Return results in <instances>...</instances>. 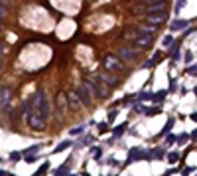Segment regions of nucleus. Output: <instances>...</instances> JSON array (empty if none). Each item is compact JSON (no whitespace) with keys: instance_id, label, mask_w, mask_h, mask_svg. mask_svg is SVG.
Returning <instances> with one entry per match:
<instances>
[{"instance_id":"f257e3e1","label":"nucleus","mask_w":197,"mask_h":176,"mask_svg":"<svg viewBox=\"0 0 197 176\" xmlns=\"http://www.w3.org/2000/svg\"><path fill=\"white\" fill-rule=\"evenodd\" d=\"M30 101H32V111H34V113H38L40 117H44V119L49 117V111H51L49 109V101H47L44 91H36L34 97H32Z\"/></svg>"},{"instance_id":"f03ea898","label":"nucleus","mask_w":197,"mask_h":176,"mask_svg":"<svg viewBox=\"0 0 197 176\" xmlns=\"http://www.w3.org/2000/svg\"><path fill=\"white\" fill-rule=\"evenodd\" d=\"M83 85L87 87L89 93L95 95V97H99V99H106V97L110 95V89L106 87V85H101V83H97V81L91 79V77H85V79H83Z\"/></svg>"},{"instance_id":"7ed1b4c3","label":"nucleus","mask_w":197,"mask_h":176,"mask_svg":"<svg viewBox=\"0 0 197 176\" xmlns=\"http://www.w3.org/2000/svg\"><path fill=\"white\" fill-rule=\"evenodd\" d=\"M103 67L106 69V71H122V69H124L122 60L118 56H113V54H109V56L103 57Z\"/></svg>"},{"instance_id":"20e7f679","label":"nucleus","mask_w":197,"mask_h":176,"mask_svg":"<svg viewBox=\"0 0 197 176\" xmlns=\"http://www.w3.org/2000/svg\"><path fill=\"white\" fill-rule=\"evenodd\" d=\"M136 160H148V151H142V148H130L128 151V158H126V164H132Z\"/></svg>"},{"instance_id":"39448f33","label":"nucleus","mask_w":197,"mask_h":176,"mask_svg":"<svg viewBox=\"0 0 197 176\" xmlns=\"http://www.w3.org/2000/svg\"><path fill=\"white\" fill-rule=\"evenodd\" d=\"M45 119L44 117H40L38 113H34V111H32V115L28 117V125H30V129L32 131H41L45 127V123H44Z\"/></svg>"},{"instance_id":"423d86ee","label":"nucleus","mask_w":197,"mask_h":176,"mask_svg":"<svg viewBox=\"0 0 197 176\" xmlns=\"http://www.w3.org/2000/svg\"><path fill=\"white\" fill-rule=\"evenodd\" d=\"M65 97H67V105H69V107H71L73 111H77L79 107H81V97H79V93L77 91H67L65 93Z\"/></svg>"},{"instance_id":"0eeeda50","label":"nucleus","mask_w":197,"mask_h":176,"mask_svg":"<svg viewBox=\"0 0 197 176\" xmlns=\"http://www.w3.org/2000/svg\"><path fill=\"white\" fill-rule=\"evenodd\" d=\"M154 38H156V36H148V34L140 36V38H136V40H134V47H136V50H144V47H150V46L154 44Z\"/></svg>"},{"instance_id":"6e6552de","label":"nucleus","mask_w":197,"mask_h":176,"mask_svg":"<svg viewBox=\"0 0 197 176\" xmlns=\"http://www.w3.org/2000/svg\"><path fill=\"white\" fill-rule=\"evenodd\" d=\"M116 56H118L120 60H124V61H130V60L136 57V50H134V47H128V46H120Z\"/></svg>"},{"instance_id":"1a4fd4ad","label":"nucleus","mask_w":197,"mask_h":176,"mask_svg":"<svg viewBox=\"0 0 197 176\" xmlns=\"http://www.w3.org/2000/svg\"><path fill=\"white\" fill-rule=\"evenodd\" d=\"M95 77H97V79H99V81L103 83V85H106V87H114V85L118 83V79H116V77H113L109 71H106V73H97Z\"/></svg>"},{"instance_id":"9d476101","label":"nucleus","mask_w":197,"mask_h":176,"mask_svg":"<svg viewBox=\"0 0 197 176\" xmlns=\"http://www.w3.org/2000/svg\"><path fill=\"white\" fill-rule=\"evenodd\" d=\"M166 10H168V2L166 0H160V2L150 4V6L146 8V12L148 14H160V12H166Z\"/></svg>"},{"instance_id":"9b49d317","label":"nucleus","mask_w":197,"mask_h":176,"mask_svg":"<svg viewBox=\"0 0 197 176\" xmlns=\"http://www.w3.org/2000/svg\"><path fill=\"white\" fill-rule=\"evenodd\" d=\"M77 93H79V97H81V103L85 105V107H91V103H93V95L87 91V87H85V85H81V87L77 89Z\"/></svg>"},{"instance_id":"f8f14e48","label":"nucleus","mask_w":197,"mask_h":176,"mask_svg":"<svg viewBox=\"0 0 197 176\" xmlns=\"http://www.w3.org/2000/svg\"><path fill=\"white\" fill-rule=\"evenodd\" d=\"M162 158H166V148L164 147H158V148L148 151V160H162Z\"/></svg>"},{"instance_id":"ddd939ff","label":"nucleus","mask_w":197,"mask_h":176,"mask_svg":"<svg viewBox=\"0 0 197 176\" xmlns=\"http://www.w3.org/2000/svg\"><path fill=\"white\" fill-rule=\"evenodd\" d=\"M166 18H168V10L166 12H160V14H148V22H150V26L166 22Z\"/></svg>"},{"instance_id":"4468645a","label":"nucleus","mask_w":197,"mask_h":176,"mask_svg":"<svg viewBox=\"0 0 197 176\" xmlns=\"http://www.w3.org/2000/svg\"><path fill=\"white\" fill-rule=\"evenodd\" d=\"M10 99H12V89L10 87H4L2 95H0V109H6L10 105Z\"/></svg>"},{"instance_id":"2eb2a0df","label":"nucleus","mask_w":197,"mask_h":176,"mask_svg":"<svg viewBox=\"0 0 197 176\" xmlns=\"http://www.w3.org/2000/svg\"><path fill=\"white\" fill-rule=\"evenodd\" d=\"M187 26H189V20H173L172 24H169V30L172 32H182V30H187Z\"/></svg>"},{"instance_id":"dca6fc26","label":"nucleus","mask_w":197,"mask_h":176,"mask_svg":"<svg viewBox=\"0 0 197 176\" xmlns=\"http://www.w3.org/2000/svg\"><path fill=\"white\" fill-rule=\"evenodd\" d=\"M173 125H175V121H173V119H168L166 127H164V129H162V133H160V137H166V135H169V131L173 129Z\"/></svg>"},{"instance_id":"f3484780","label":"nucleus","mask_w":197,"mask_h":176,"mask_svg":"<svg viewBox=\"0 0 197 176\" xmlns=\"http://www.w3.org/2000/svg\"><path fill=\"white\" fill-rule=\"evenodd\" d=\"M53 176H67V162L61 164L57 170H53Z\"/></svg>"},{"instance_id":"a211bd4d","label":"nucleus","mask_w":197,"mask_h":176,"mask_svg":"<svg viewBox=\"0 0 197 176\" xmlns=\"http://www.w3.org/2000/svg\"><path fill=\"white\" fill-rule=\"evenodd\" d=\"M187 141H189V135H187V133H182V135L175 137V142H178V145H185Z\"/></svg>"},{"instance_id":"6ab92c4d","label":"nucleus","mask_w":197,"mask_h":176,"mask_svg":"<svg viewBox=\"0 0 197 176\" xmlns=\"http://www.w3.org/2000/svg\"><path fill=\"white\" fill-rule=\"evenodd\" d=\"M69 147H71V141H63V142H59V145L55 147L53 152H61V151H65V148H69Z\"/></svg>"},{"instance_id":"aec40b11","label":"nucleus","mask_w":197,"mask_h":176,"mask_svg":"<svg viewBox=\"0 0 197 176\" xmlns=\"http://www.w3.org/2000/svg\"><path fill=\"white\" fill-rule=\"evenodd\" d=\"M47 168H49V164H47V162H44V164H41V166H40L38 170H36V174H34V176H44V174L47 172Z\"/></svg>"},{"instance_id":"412c9836","label":"nucleus","mask_w":197,"mask_h":176,"mask_svg":"<svg viewBox=\"0 0 197 176\" xmlns=\"http://www.w3.org/2000/svg\"><path fill=\"white\" fill-rule=\"evenodd\" d=\"M164 97H166V91H160V93H154V95H152L150 99L154 101V103H160V101H162Z\"/></svg>"},{"instance_id":"4be33fe9","label":"nucleus","mask_w":197,"mask_h":176,"mask_svg":"<svg viewBox=\"0 0 197 176\" xmlns=\"http://www.w3.org/2000/svg\"><path fill=\"white\" fill-rule=\"evenodd\" d=\"M124 131H126V123H122L120 127H116V129L113 131V135L114 137H122V133H124Z\"/></svg>"},{"instance_id":"5701e85b","label":"nucleus","mask_w":197,"mask_h":176,"mask_svg":"<svg viewBox=\"0 0 197 176\" xmlns=\"http://www.w3.org/2000/svg\"><path fill=\"white\" fill-rule=\"evenodd\" d=\"M162 44H164V47H168V50H169V47L173 46V38H172V36H166V38H164V42H162Z\"/></svg>"},{"instance_id":"b1692460","label":"nucleus","mask_w":197,"mask_h":176,"mask_svg":"<svg viewBox=\"0 0 197 176\" xmlns=\"http://www.w3.org/2000/svg\"><path fill=\"white\" fill-rule=\"evenodd\" d=\"M83 131H85V127H75V129H71V131H69V135H71V137H75V135H81Z\"/></svg>"},{"instance_id":"393cba45","label":"nucleus","mask_w":197,"mask_h":176,"mask_svg":"<svg viewBox=\"0 0 197 176\" xmlns=\"http://www.w3.org/2000/svg\"><path fill=\"white\" fill-rule=\"evenodd\" d=\"M183 6H185V0H175V10H173V12L178 14V12H179V10H182Z\"/></svg>"},{"instance_id":"a878e982","label":"nucleus","mask_w":197,"mask_h":176,"mask_svg":"<svg viewBox=\"0 0 197 176\" xmlns=\"http://www.w3.org/2000/svg\"><path fill=\"white\" fill-rule=\"evenodd\" d=\"M168 160H169V162H178V160H179V154H178V152H169V154H168Z\"/></svg>"},{"instance_id":"bb28decb","label":"nucleus","mask_w":197,"mask_h":176,"mask_svg":"<svg viewBox=\"0 0 197 176\" xmlns=\"http://www.w3.org/2000/svg\"><path fill=\"white\" fill-rule=\"evenodd\" d=\"M173 142H175V135H168V138H166V147H172ZM166 147H164V148H166Z\"/></svg>"},{"instance_id":"cd10ccee","label":"nucleus","mask_w":197,"mask_h":176,"mask_svg":"<svg viewBox=\"0 0 197 176\" xmlns=\"http://www.w3.org/2000/svg\"><path fill=\"white\" fill-rule=\"evenodd\" d=\"M144 113H146V115H158V113H160V109H158V107H154V109L148 107V109H144Z\"/></svg>"},{"instance_id":"c85d7f7f","label":"nucleus","mask_w":197,"mask_h":176,"mask_svg":"<svg viewBox=\"0 0 197 176\" xmlns=\"http://www.w3.org/2000/svg\"><path fill=\"white\" fill-rule=\"evenodd\" d=\"M150 97H152V93H146V91L138 93V99H140V101H144V99H150Z\"/></svg>"},{"instance_id":"c756f323","label":"nucleus","mask_w":197,"mask_h":176,"mask_svg":"<svg viewBox=\"0 0 197 176\" xmlns=\"http://www.w3.org/2000/svg\"><path fill=\"white\" fill-rule=\"evenodd\" d=\"M22 156H24L22 152H12V154H10V158H12V160H20Z\"/></svg>"},{"instance_id":"7c9ffc66","label":"nucleus","mask_w":197,"mask_h":176,"mask_svg":"<svg viewBox=\"0 0 197 176\" xmlns=\"http://www.w3.org/2000/svg\"><path fill=\"white\" fill-rule=\"evenodd\" d=\"M4 18H6V8H4L2 4H0V22H2Z\"/></svg>"},{"instance_id":"2f4dec72","label":"nucleus","mask_w":197,"mask_h":176,"mask_svg":"<svg viewBox=\"0 0 197 176\" xmlns=\"http://www.w3.org/2000/svg\"><path fill=\"white\" fill-rule=\"evenodd\" d=\"M187 73H189V75H197V65H191V67H187Z\"/></svg>"},{"instance_id":"473e14b6","label":"nucleus","mask_w":197,"mask_h":176,"mask_svg":"<svg viewBox=\"0 0 197 176\" xmlns=\"http://www.w3.org/2000/svg\"><path fill=\"white\" fill-rule=\"evenodd\" d=\"M99 131H101V133L109 131V123H101V125H99Z\"/></svg>"},{"instance_id":"72a5a7b5","label":"nucleus","mask_w":197,"mask_h":176,"mask_svg":"<svg viewBox=\"0 0 197 176\" xmlns=\"http://www.w3.org/2000/svg\"><path fill=\"white\" fill-rule=\"evenodd\" d=\"M191 61H193V54L187 52V54H185V63H191Z\"/></svg>"},{"instance_id":"f704fd0d","label":"nucleus","mask_w":197,"mask_h":176,"mask_svg":"<svg viewBox=\"0 0 197 176\" xmlns=\"http://www.w3.org/2000/svg\"><path fill=\"white\" fill-rule=\"evenodd\" d=\"M6 54V46H4V42H0V57Z\"/></svg>"},{"instance_id":"c9c22d12","label":"nucleus","mask_w":197,"mask_h":176,"mask_svg":"<svg viewBox=\"0 0 197 176\" xmlns=\"http://www.w3.org/2000/svg\"><path fill=\"white\" fill-rule=\"evenodd\" d=\"M93 154H95L97 160H101V148H93Z\"/></svg>"},{"instance_id":"e433bc0d","label":"nucleus","mask_w":197,"mask_h":176,"mask_svg":"<svg viewBox=\"0 0 197 176\" xmlns=\"http://www.w3.org/2000/svg\"><path fill=\"white\" fill-rule=\"evenodd\" d=\"M114 119H116V109H113V111L109 113V121H114Z\"/></svg>"},{"instance_id":"4c0bfd02","label":"nucleus","mask_w":197,"mask_h":176,"mask_svg":"<svg viewBox=\"0 0 197 176\" xmlns=\"http://www.w3.org/2000/svg\"><path fill=\"white\" fill-rule=\"evenodd\" d=\"M91 142H93V138H91V137H89V135H87V137H85V138H83V145H91Z\"/></svg>"},{"instance_id":"58836bf2","label":"nucleus","mask_w":197,"mask_h":176,"mask_svg":"<svg viewBox=\"0 0 197 176\" xmlns=\"http://www.w3.org/2000/svg\"><path fill=\"white\" fill-rule=\"evenodd\" d=\"M189 138H191V141H197V129H195V131L189 135Z\"/></svg>"},{"instance_id":"ea45409f","label":"nucleus","mask_w":197,"mask_h":176,"mask_svg":"<svg viewBox=\"0 0 197 176\" xmlns=\"http://www.w3.org/2000/svg\"><path fill=\"white\" fill-rule=\"evenodd\" d=\"M134 111H144V107H142V103H136V105H134Z\"/></svg>"},{"instance_id":"a19ab883","label":"nucleus","mask_w":197,"mask_h":176,"mask_svg":"<svg viewBox=\"0 0 197 176\" xmlns=\"http://www.w3.org/2000/svg\"><path fill=\"white\" fill-rule=\"evenodd\" d=\"M8 2H10V0H0V4H2V6H6Z\"/></svg>"},{"instance_id":"79ce46f5","label":"nucleus","mask_w":197,"mask_h":176,"mask_svg":"<svg viewBox=\"0 0 197 176\" xmlns=\"http://www.w3.org/2000/svg\"><path fill=\"white\" fill-rule=\"evenodd\" d=\"M191 119H193V121L197 123V113H191Z\"/></svg>"},{"instance_id":"37998d69","label":"nucleus","mask_w":197,"mask_h":176,"mask_svg":"<svg viewBox=\"0 0 197 176\" xmlns=\"http://www.w3.org/2000/svg\"><path fill=\"white\" fill-rule=\"evenodd\" d=\"M144 2H150V4H154V2H160V0H144Z\"/></svg>"},{"instance_id":"c03bdc74","label":"nucleus","mask_w":197,"mask_h":176,"mask_svg":"<svg viewBox=\"0 0 197 176\" xmlns=\"http://www.w3.org/2000/svg\"><path fill=\"white\" fill-rule=\"evenodd\" d=\"M4 87H6V85H0V95H2V91H4Z\"/></svg>"},{"instance_id":"a18cd8bd","label":"nucleus","mask_w":197,"mask_h":176,"mask_svg":"<svg viewBox=\"0 0 197 176\" xmlns=\"http://www.w3.org/2000/svg\"><path fill=\"white\" fill-rule=\"evenodd\" d=\"M0 176H8L6 172H4V170H0Z\"/></svg>"},{"instance_id":"49530a36","label":"nucleus","mask_w":197,"mask_h":176,"mask_svg":"<svg viewBox=\"0 0 197 176\" xmlns=\"http://www.w3.org/2000/svg\"><path fill=\"white\" fill-rule=\"evenodd\" d=\"M193 93H195V95H197V87H195V89H193Z\"/></svg>"},{"instance_id":"de8ad7c7","label":"nucleus","mask_w":197,"mask_h":176,"mask_svg":"<svg viewBox=\"0 0 197 176\" xmlns=\"http://www.w3.org/2000/svg\"><path fill=\"white\" fill-rule=\"evenodd\" d=\"M0 65H2V60H0Z\"/></svg>"},{"instance_id":"09e8293b","label":"nucleus","mask_w":197,"mask_h":176,"mask_svg":"<svg viewBox=\"0 0 197 176\" xmlns=\"http://www.w3.org/2000/svg\"><path fill=\"white\" fill-rule=\"evenodd\" d=\"M71 176H75V174H71Z\"/></svg>"}]
</instances>
